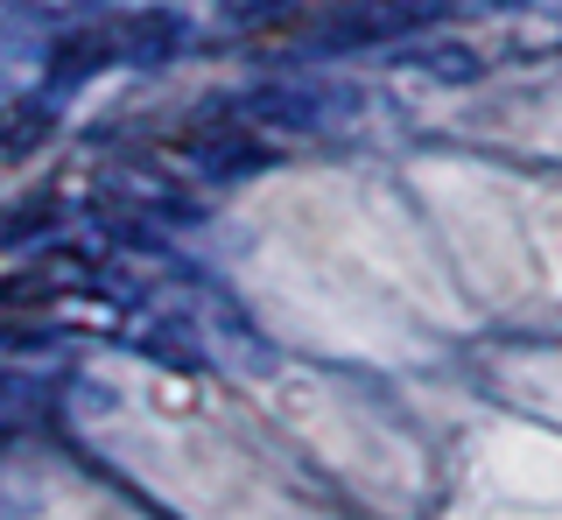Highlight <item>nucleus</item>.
<instances>
[{
  "instance_id": "2",
  "label": "nucleus",
  "mask_w": 562,
  "mask_h": 520,
  "mask_svg": "<svg viewBox=\"0 0 562 520\" xmlns=\"http://www.w3.org/2000/svg\"><path fill=\"white\" fill-rule=\"evenodd\" d=\"M43 142H49V113L43 106H8L0 113V162H14V155H29Z\"/></svg>"
},
{
  "instance_id": "1",
  "label": "nucleus",
  "mask_w": 562,
  "mask_h": 520,
  "mask_svg": "<svg viewBox=\"0 0 562 520\" xmlns=\"http://www.w3.org/2000/svg\"><path fill=\"white\" fill-rule=\"evenodd\" d=\"M113 57H120V29H85V36H70L57 57H49V71L85 78V71H99V64H113Z\"/></svg>"
}]
</instances>
